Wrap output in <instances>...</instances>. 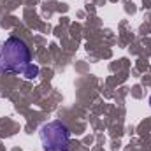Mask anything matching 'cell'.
<instances>
[{"mask_svg":"<svg viewBox=\"0 0 151 151\" xmlns=\"http://www.w3.org/2000/svg\"><path fill=\"white\" fill-rule=\"evenodd\" d=\"M32 53L27 42L19 37H9L0 49V72L9 74H23V70L30 65Z\"/></svg>","mask_w":151,"mask_h":151,"instance_id":"cell-1","label":"cell"},{"mask_svg":"<svg viewBox=\"0 0 151 151\" xmlns=\"http://www.w3.org/2000/svg\"><path fill=\"white\" fill-rule=\"evenodd\" d=\"M39 137L44 151H69L70 148V130L60 119L44 123L39 130Z\"/></svg>","mask_w":151,"mask_h":151,"instance_id":"cell-2","label":"cell"},{"mask_svg":"<svg viewBox=\"0 0 151 151\" xmlns=\"http://www.w3.org/2000/svg\"><path fill=\"white\" fill-rule=\"evenodd\" d=\"M40 72V69H39L35 63H30L25 70H23V76H25V79H35Z\"/></svg>","mask_w":151,"mask_h":151,"instance_id":"cell-3","label":"cell"},{"mask_svg":"<svg viewBox=\"0 0 151 151\" xmlns=\"http://www.w3.org/2000/svg\"><path fill=\"white\" fill-rule=\"evenodd\" d=\"M150 104H151V99H150Z\"/></svg>","mask_w":151,"mask_h":151,"instance_id":"cell-4","label":"cell"}]
</instances>
